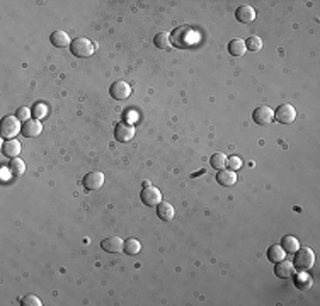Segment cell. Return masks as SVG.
I'll list each match as a JSON object with an SVG mask.
<instances>
[{
  "instance_id": "cell-26",
  "label": "cell",
  "mask_w": 320,
  "mask_h": 306,
  "mask_svg": "<svg viewBox=\"0 0 320 306\" xmlns=\"http://www.w3.org/2000/svg\"><path fill=\"white\" fill-rule=\"evenodd\" d=\"M245 48L249 49V51H261L262 49V39L259 38V36H249L247 39H245Z\"/></svg>"
},
{
  "instance_id": "cell-11",
  "label": "cell",
  "mask_w": 320,
  "mask_h": 306,
  "mask_svg": "<svg viewBox=\"0 0 320 306\" xmlns=\"http://www.w3.org/2000/svg\"><path fill=\"white\" fill-rule=\"evenodd\" d=\"M123 247H125V242L121 240L119 237H108L106 240L101 242V248L109 254H118V252H123Z\"/></svg>"
},
{
  "instance_id": "cell-28",
  "label": "cell",
  "mask_w": 320,
  "mask_h": 306,
  "mask_svg": "<svg viewBox=\"0 0 320 306\" xmlns=\"http://www.w3.org/2000/svg\"><path fill=\"white\" fill-rule=\"evenodd\" d=\"M31 112H32V118L34 119H45L46 116H48V106L46 104H43V102H36L34 104V107L31 109Z\"/></svg>"
},
{
  "instance_id": "cell-12",
  "label": "cell",
  "mask_w": 320,
  "mask_h": 306,
  "mask_svg": "<svg viewBox=\"0 0 320 306\" xmlns=\"http://www.w3.org/2000/svg\"><path fill=\"white\" fill-rule=\"evenodd\" d=\"M41 131H43V126L38 119H29V121H26L21 129V133L26 138H36V136L41 135Z\"/></svg>"
},
{
  "instance_id": "cell-10",
  "label": "cell",
  "mask_w": 320,
  "mask_h": 306,
  "mask_svg": "<svg viewBox=\"0 0 320 306\" xmlns=\"http://www.w3.org/2000/svg\"><path fill=\"white\" fill-rule=\"evenodd\" d=\"M104 181L106 179L102 172L92 170L84 177V187L87 189V191H97V189H101L102 185H104Z\"/></svg>"
},
{
  "instance_id": "cell-29",
  "label": "cell",
  "mask_w": 320,
  "mask_h": 306,
  "mask_svg": "<svg viewBox=\"0 0 320 306\" xmlns=\"http://www.w3.org/2000/svg\"><path fill=\"white\" fill-rule=\"evenodd\" d=\"M21 305L22 306H41L43 303H41V299H39L38 296L28 294V296H24V298L21 299Z\"/></svg>"
},
{
  "instance_id": "cell-8",
  "label": "cell",
  "mask_w": 320,
  "mask_h": 306,
  "mask_svg": "<svg viewBox=\"0 0 320 306\" xmlns=\"http://www.w3.org/2000/svg\"><path fill=\"white\" fill-rule=\"evenodd\" d=\"M135 126L129 124V122H119L118 126L114 128V138L121 143H128L135 138Z\"/></svg>"
},
{
  "instance_id": "cell-24",
  "label": "cell",
  "mask_w": 320,
  "mask_h": 306,
  "mask_svg": "<svg viewBox=\"0 0 320 306\" xmlns=\"http://www.w3.org/2000/svg\"><path fill=\"white\" fill-rule=\"evenodd\" d=\"M140 250H142V244H140L136 238H128V240L125 242V247H123V252L128 255H136L140 254Z\"/></svg>"
},
{
  "instance_id": "cell-15",
  "label": "cell",
  "mask_w": 320,
  "mask_h": 306,
  "mask_svg": "<svg viewBox=\"0 0 320 306\" xmlns=\"http://www.w3.org/2000/svg\"><path fill=\"white\" fill-rule=\"evenodd\" d=\"M2 153H4L5 157L9 158H16L21 153V143L17 139H5L4 145H2Z\"/></svg>"
},
{
  "instance_id": "cell-2",
  "label": "cell",
  "mask_w": 320,
  "mask_h": 306,
  "mask_svg": "<svg viewBox=\"0 0 320 306\" xmlns=\"http://www.w3.org/2000/svg\"><path fill=\"white\" fill-rule=\"evenodd\" d=\"M70 51L77 58H91L96 51V45L87 38H77L70 45Z\"/></svg>"
},
{
  "instance_id": "cell-30",
  "label": "cell",
  "mask_w": 320,
  "mask_h": 306,
  "mask_svg": "<svg viewBox=\"0 0 320 306\" xmlns=\"http://www.w3.org/2000/svg\"><path fill=\"white\" fill-rule=\"evenodd\" d=\"M226 165H228V170L237 172L239 168H242V158H239V157H235V155H232V157L226 158Z\"/></svg>"
},
{
  "instance_id": "cell-16",
  "label": "cell",
  "mask_w": 320,
  "mask_h": 306,
  "mask_svg": "<svg viewBox=\"0 0 320 306\" xmlns=\"http://www.w3.org/2000/svg\"><path fill=\"white\" fill-rule=\"evenodd\" d=\"M216 182L223 187H230L237 182V174L233 170H228V168H222V170L216 174Z\"/></svg>"
},
{
  "instance_id": "cell-5",
  "label": "cell",
  "mask_w": 320,
  "mask_h": 306,
  "mask_svg": "<svg viewBox=\"0 0 320 306\" xmlns=\"http://www.w3.org/2000/svg\"><path fill=\"white\" fill-rule=\"evenodd\" d=\"M140 198H142L143 204L157 208V206L162 202V192H160V189L155 187V185H145L142 194H140Z\"/></svg>"
},
{
  "instance_id": "cell-18",
  "label": "cell",
  "mask_w": 320,
  "mask_h": 306,
  "mask_svg": "<svg viewBox=\"0 0 320 306\" xmlns=\"http://www.w3.org/2000/svg\"><path fill=\"white\" fill-rule=\"evenodd\" d=\"M49 41H51V45L56 46V48H65V46L72 45V43H70V36L66 34L65 31H62V29L53 32V34L49 36Z\"/></svg>"
},
{
  "instance_id": "cell-31",
  "label": "cell",
  "mask_w": 320,
  "mask_h": 306,
  "mask_svg": "<svg viewBox=\"0 0 320 306\" xmlns=\"http://www.w3.org/2000/svg\"><path fill=\"white\" fill-rule=\"evenodd\" d=\"M31 116H32V112L29 111L28 107H19L17 112H16V118H17L19 121H22V122L29 121V118H31Z\"/></svg>"
},
{
  "instance_id": "cell-13",
  "label": "cell",
  "mask_w": 320,
  "mask_h": 306,
  "mask_svg": "<svg viewBox=\"0 0 320 306\" xmlns=\"http://www.w3.org/2000/svg\"><path fill=\"white\" fill-rule=\"evenodd\" d=\"M293 271H295V265H293V262L286 260V259H283V260L276 262V267H274V274L278 275L279 279H288L293 275Z\"/></svg>"
},
{
  "instance_id": "cell-22",
  "label": "cell",
  "mask_w": 320,
  "mask_h": 306,
  "mask_svg": "<svg viewBox=\"0 0 320 306\" xmlns=\"http://www.w3.org/2000/svg\"><path fill=\"white\" fill-rule=\"evenodd\" d=\"M268 259L271 262H279L283 259H286V252L283 250L281 245H271L268 250Z\"/></svg>"
},
{
  "instance_id": "cell-4",
  "label": "cell",
  "mask_w": 320,
  "mask_h": 306,
  "mask_svg": "<svg viewBox=\"0 0 320 306\" xmlns=\"http://www.w3.org/2000/svg\"><path fill=\"white\" fill-rule=\"evenodd\" d=\"M19 119L16 116H5L0 122V131H2V136L7 139H12L19 131H21V124H19Z\"/></svg>"
},
{
  "instance_id": "cell-7",
  "label": "cell",
  "mask_w": 320,
  "mask_h": 306,
  "mask_svg": "<svg viewBox=\"0 0 320 306\" xmlns=\"http://www.w3.org/2000/svg\"><path fill=\"white\" fill-rule=\"evenodd\" d=\"M252 118H254L256 124L271 126V122L274 121V111L271 107H268V106H259V107H256Z\"/></svg>"
},
{
  "instance_id": "cell-1",
  "label": "cell",
  "mask_w": 320,
  "mask_h": 306,
  "mask_svg": "<svg viewBox=\"0 0 320 306\" xmlns=\"http://www.w3.org/2000/svg\"><path fill=\"white\" fill-rule=\"evenodd\" d=\"M194 36H192V29L189 26H179L172 31L171 34V43L179 49H186L192 45Z\"/></svg>"
},
{
  "instance_id": "cell-14",
  "label": "cell",
  "mask_w": 320,
  "mask_h": 306,
  "mask_svg": "<svg viewBox=\"0 0 320 306\" xmlns=\"http://www.w3.org/2000/svg\"><path fill=\"white\" fill-rule=\"evenodd\" d=\"M235 19L239 22H242V24H249V22H252L256 19L254 7H251V5H240L235 12Z\"/></svg>"
},
{
  "instance_id": "cell-20",
  "label": "cell",
  "mask_w": 320,
  "mask_h": 306,
  "mask_svg": "<svg viewBox=\"0 0 320 306\" xmlns=\"http://www.w3.org/2000/svg\"><path fill=\"white\" fill-rule=\"evenodd\" d=\"M245 51H247V48H245V43L242 39H232L228 43V53L232 56H244Z\"/></svg>"
},
{
  "instance_id": "cell-19",
  "label": "cell",
  "mask_w": 320,
  "mask_h": 306,
  "mask_svg": "<svg viewBox=\"0 0 320 306\" xmlns=\"http://www.w3.org/2000/svg\"><path fill=\"white\" fill-rule=\"evenodd\" d=\"M281 247L286 254H295V252L300 248V244L293 235H286V237H283V240H281Z\"/></svg>"
},
{
  "instance_id": "cell-27",
  "label": "cell",
  "mask_w": 320,
  "mask_h": 306,
  "mask_svg": "<svg viewBox=\"0 0 320 306\" xmlns=\"http://www.w3.org/2000/svg\"><path fill=\"white\" fill-rule=\"evenodd\" d=\"M209 164H211V167L216 168V170H222V168L226 165V155L225 153H222V152L215 153V155L209 158Z\"/></svg>"
},
{
  "instance_id": "cell-23",
  "label": "cell",
  "mask_w": 320,
  "mask_h": 306,
  "mask_svg": "<svg viewBox=\"0 0 320 306\" xmlns=\"http://www.w3.org/2000/svg\"><path fill=\"white\" fill-rule=\"evenodd\" d=\"M9 170H11L12 175H16V177H19V175H22L26 172V164L21 160V158H11V164H9Z\"/></svg>"
},
{
  "instance_id": "cell-9",
  "label": "cell",
  "mask_w": 320,
  "mask_h": 306,
  "mask_svg": "<svg viewBox=\"0 0 320 306\" xmlns=\"http://www.w3.org/2000/svg\"><path fill=\"white\" fill-rule=\"evenodd\" d=\"M109 94H111V97L116 99V101H126V99L131 95V87H129V84H126V82L118 80L111 85Z\"/></svg>"
},
{
  "instance_id": "cell-3",
  "label": "cell",
  "mask_w": 320,
  "mask_h": 306,
  "mask_svg": "<svg viewBox=\"0 0 320 306\" xmlns=\"http://www.w3.org/2000/svg\"><path fill=\"white\" fill-rule=\"evenodd\" d=\"M315 264V254L310 247H300L295 252V259H293V265L300 271H308Z\"/></svg>"
},
{
  "instance_id": "cell-21",
  "label": "cell",
  "mask_w": 320,
  "mask_h": 306,
  "mask_svg": "<svg viewBox=\"0 0 320 306\" xmlns=\"http://www.w3.org/2000/svg\"><path fill=\"white\" fill-rule=\"evenodd\" d=\"M153 45L160 49H171L172 48L171 34H169V32H159V34L153 38Z\"/></svg>"
},
{
  "instance_id": "cell-6",
  "label": "cell",
  "mask_w": 320,
  "mask_h": 306,
  "mask_svg": "<svg viewBox=\"0 0 320 306\" xmlns=\"http://www.w3.org/2000/svg\"><path fill=\"white\" fill-rule=\"evenodd\" d=\"M274 119L281 124H289L296 119V109L291 104H281L274 111Z\"/></svg>"
},
{
  "instance_id": "cell-25",
  "label": "cell",
  "mask_w": 320,
  "mask_h": 306,
  "mask_svg": "<svg viewBox=\"0 0 320 306\" xmlns=\"http://www.w3.org/2000/svg\"><path fill=\"white\" fill-rule=\"evenodd\" d=\"M295 286L300 289H308L310 286H312V277H310L305 271L298 272V274L295 275Z\"/></svg>"
},
{
  "instance_id": "cell-17",
  "label": "cell",
  "mask_w": 320,
  "mask_h": 306,
  "mask_svg": "<svg viewBox=\"0 0 320 306\" xmlns=\"http://www.w3.org/2000/svg\"><path fill=\"white\" fill-rule=\"evenodd\" d=\"M157 216H159L162 221H172L176 216V211H174V208H172V204L162 201L157 206Z\"/></svg>"
}]
</instances>
